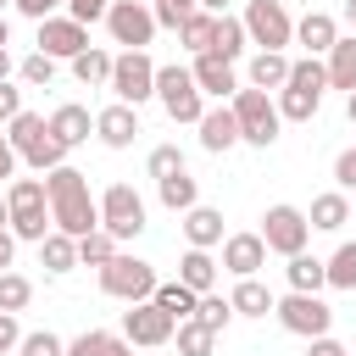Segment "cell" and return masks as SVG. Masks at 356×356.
<instances>
[{
  "label": "cell",
  "instance_id": "836d02e7",
  "mask_svg": "<svg viewBox=\"0 0 356 356\" xmlns=\"http://www.w3.org/2000/svg\"><path fill=\"white\" fill-rule=\"evenodd\" d=\"M172 339H178V356H211V350H217V334L200 328L195 317H184V323L172 328Z\"/></svg>",
  "mask_w": 356,
  "mask_h": 356
},
{
  "label": "cell",
  "instance_id": "ab89813d",
  "mask_svg": "<svg viewBox=\"0 0 356 356\" xmlns=\"http://www.w3.org/2000/svg\"><path fill=\"white\" fill-rule=\"evenodd\" d=\"M284 83H295V89H317V95H323V89H328V72H323L317 56H300V61H289V78H284Z\"/></svg>",
  "mask_w": 356,
  "mask_h": 356
},
{
  "label": "cell",
  "instance_id": "9f6ffc18",
  "mask_svg": "<svg viewBox=\"0 0 356 356\" xmlns=\"http://www.w3.org/2000/svg\"><path fill=\"white\" fill-rule=\"evenodd\" d=\"M11 78V50H0V83Z\"/></svg>",
  "mask_w": 356,
  "mask_h": 356
},
{
  "label": "cell",
  "instance_id": "8fae6325",
  "mask_svg": "<svg viewBox=\"0 0 356 356\" xmlns=\"http://www.w3.org/2000/svg\"><path fill=\"white\" fill-rule=\"evenodd\" d=\"M106 28H111V39L122 50H145L156 39V17H150L145 0H111L106 6Z\"/></svg>",
  "mask_w": 356,
  "mask_h": 356
},
{
  "label": "cell",
  "instance_id": "c3c4849f",
  "mask_svg": "<svg viewBox=\"0 0 356 356\" xmlns=\"http://www.w3.org/2000/svg\"><path fill=\"white\" fill-rule=\"evenodd\" d=\"M22 17H33V22H44V17H56V6H67V0H11Z\"/></svg>",
  "mask_w": 356,
  "mask_h": 356
},
{
  "label": "cell",
  "instance_id": "5bb4252c",
  "mask_svg": "<svg viewBox=\"0 0 356 356\" xmlns=\"http://www.w3.org/2000/svg\"><path fill=\"white\" fill-rule=\"evenodd\" d=\"M139 134H145V128H139V106H122V100H111L106 111H95V139H100L106 150H128Z\"/></svg>",
  "mask_w": 356,
  "mask_h": 356
},
{
  "label": "cell",
  "instance_id": "f546056e",
  "mask_svg": "<svg viewBox=\"0 0 356 356\" xmlns=\"http://www.w3.org/2000/svg\"><path fill=\"white\" fill-rule=\"evenodd\" d=\"M178 278L195 289V295H206V289H217V261H211V250H184V261H178Z\"/></svg>",
  "mask_w": 356,
  "mask_h": 356
},
{
  "label": "cell",
  "instance_id": "680465c9",
  "mask_svg": "<svg viewBox=\"0 0 356 356\" xmlns=\"http://www.w3.org/2000/svg\"><path fill=\"white\" fill-rule=\"evenodd\" d=\"M0 228H11V206H6V195H0Z\"/></svg>",
  "mask_w": 356,
  "mask_h": 356
},
{
  "label": "cell",
  "instance_id": "816d5d0a",
  "mask_svg": "<svg viewBox=\"0 0 356 356\" xmlns=\"http://www.w3.org/2000/svg\"><path fill=\"white\" fill-rule=\"evenodd\" d=\"M17 178V150H11V139L0 134V184H11Z\"/></svg>",
  "mask_w": 356,
  "mask_h": 356
},
{
  "label": "cell",
  "instance_id": "b9f144b4",
  "mask_svg": "<svg viewBox=\"0 0 356 356\" xmlns=\"http://www.w3.org/2000/svg\"><path fill=\"white\" fill-rule=\"evenodd\" d=\"M17 356H67V345H61L50 328H33V334L17 339Z\"/></svg>",
  "mask_w": 356,
  "mask_h": 356
},
{
  "label": "cell",
  "instance_id": "bcb514c9",
  "mask_svg": "<svg viewBox=\"0 0 356 356\" xmlns=\"http://www.w3.org/2000/svg\"><path fill=\"white\" fill-rule=\"evenodd\" d=\"M334 184H339V189H356V145L339 150V161H334Z\"/></svg>",
  "mask_w": 356,
  "mask_h": 356
},
{
  "label": "cell",
  "instance_id": "7a4b0ae2",
  "mask_svg": "<svg viewBox=\"0 0 356 356\" xmlns=\"http://www.w3.org/2000/svg\"><path fill=\"white\" fill-rule=\"evenodd\" d=\"M228 106H234V122H239V145H256V150H267V145L278 139L284 117H278V106H273V95H267V89H250V83H239Z\"/></svg>",
  "mask_w": 356,
  "mask_h": 356
},
{
  "label": "cell",
  "instance_id": "ffe728a7",
  "mask_svg": "<svg viewBox=\"0 0 356 356\" xmlns=\"http://www.w3.org/2000/svg\"><path fill=\"white\" fill-rule=\"evenodd\" d=\"M323 72H328V89H356V33H339L334 44H328V61H323Z\"/></svg>",
  "mask_w": 356,
  "mask_h": 356
},
{
  "label": "cell",
  "instance_id": "f5cc1de1",
  "mask_svg": "<svg viewBox=\"0 0 356 356\" xmlns=\"http://www.w3.org/2000/svg\"><path fill=\"white\" fill-rule=\"evenodd\" d=\"M11 256H17V239H11V228H0V273L11 267Z\"/></svg>",
  "mask_w": 356,
  "mask_h": 356
},
{
  "label": "cell",
  "instance_id": "1f68e13d",
  "mask_svg": "<svg viewBox=\"0 0 356 356\" xmlns=\"http://www.w3.org/2000/svg\"><path fill=\"white\" fill-rule=\"evenodd\" d=\"M72 78H78L83 89H100V83L111 78V56H106V50H95V44H89V50H78V56H72Z\"/></svg>",
  "mask_w": 356,
  "mask_h": 356
},
{
  "label": "cell",
  "instance_id": "f907efd6",
  "mask_svg": "<svg viewBox=\"0 0 356 356\" xmlns=\"http://www.w3.org/2000/svg\"><path fill=\"white\" fill-rule=\"evenodd\" d=\"M306 356H350L334 334H317V339H306Z\"/></svg>",
  "mask_w": 356,
  "mask_h": 356
},
{
  "label": "cell",
  "instance_id": "e575fe53",
  "mask_svg": "<svg viewBox=\"0 0 356 356\" xmlns=\"http://www.w3.org/2000/svg\"><path fill=\"white\" fill-rule=\"evenodd\" d=\"M323 273H328V289H356V239H345V245L323 261Z\"/></svg>",
  "mask_w": 356,
  "mask_h": 356
},
{
  "label": "cell",
  "instance_id": "d4e9b609",
  "mask_svg": "<svg viewBox=\"0 0 356 356\" xmlns=\"http://www.w3.org/2000/svg\"><path fill=\"white\" fill-rule=\"evenodd\" d=\"M284 261H289V267H284L289 289H300V295H323V289H328V273H323V261H317V256L295 250V256H284Z\"/></svg>",
  "mask_w": 356,
  "mask_h": 356
},
{
  "label": "cell",
  "instance_id": "5b68a950",
  "mask_svg": "<svg viewBox=\"0 0 356 356\" xmlns=\"http://www.w3.org/2000/svg\"><path fill=\"white\" fill-rule=\"evenodd\" d=\"M156 284H161V278H156V267H150V261H139V256H122V250L100 267V289H106L111 300H128V306H134V300H150V295H156Z\"/></svg>",
  "mask_w": 356,
  "mask_h": 356
},
{
  "label": "cell",
  "instance_id": "30bf717a",
  "mask_svg": "<svg viewBox=\"0 0 356 356\" xmlns=\"http://www.w3.org/2000/svg\"><path fill=\"white\" fill-rule=\"evenodd\" d=\"M306 239H312V222H306V211L300 206H267L261 211V245L273 250V256H295V250H306Z\"/></svg>",
  "mask_w": 356,
  "mask_h": 356
},
{
  "label": "cell",
  "instance_id": "ee69618b",
  "mask_svg": "<svg viewBox=\"0 0 356 356\" xmlns=\"http://www.w3.org/2000/svg\"><path fill=\"white\" fill-rule=\"evenodd\" d=\"M106 6H111V0H67V17L89 28V22H106Z\"/></svg>",
  "mask_w": 356,
  "mask_h": 356
},
{
  "label": "cell",
  "instance_id": "4dcf8cb0",
  "mask_svg": "<svg viewBox=\"0 0 356 356\" xmlns=\"http://www.w3.org/2000/svg\"><path fill=\"white\" fill-rule=\"evenodd\" d=\"M150 300H156L172 323H184V317H195V300H200V295H195L184 278H167V284H156V295H150Z\"/></svg>",
  "mask_w": 356,
  "mask_h": 356
},
{
  "label": "cell",
  "instance_id": "cb8c5ba5",
  "mask_svg": "<svg viewBox=\"0 0 356 356\" xmlns=\"http://www.w3.org/2000/svg\"><path fill=\"white\" fill-rule=\"evenodd\" d=\"M39 267H44V273H72V267H78V239L61 234V228H50V234L39 239Z\"/></svg>",
  "mask_w": 356,
  "mask_h": 356
},
{
  "label": "cell",
  "instance_id": "8d00e7d4",
  "mask_svg": "<svg viewBox=\"0 0 356 356\" xmlns=\"http://www.w3.org/2000/svg\"><path fill=\"white\" fill-rule=\"evenodd\" d=\"M211 22H217V17L195 6V11H189V17L178 22V39H184V50H195V56H200V50L211 44Z\"/></svg>",
  "mask_w": 356,
  "mask_h": 356
},
{
  "label": "cell",
  "instance_id": "7dc6e473",
  "mask_svg": "<svg viewBox=\"0 0 356 356\" xmlns=\"http://www.w3.org/2000/svg\"><path fill=\"white\" fill-rule=\"evenodd\" d=\"M17 111H22V89H17L11 78H6V83H0V122H11Z\"/></svg>",
  "mask_w": 356,
  "mask_h": 356
},
{
  "label": "cell",
  "instance_id": "4316f807",
  "mask_svg": "<svg viewBox=\"0 0 356 356\" xmlns=\"http://www.w3.org/2000/svg\"><path fill=\"white\" fill-rule=\"evenodd\" d=\"M245 44H250V39H245V22L222 11V17L211 22V44H206V50H211V56H222V61H239V56H245Z\"/></svg>",
  "mask_w": 356,
  "mask_h": 356
},
{
  "label": "cell",
  "instance_id": "ba28073f",
  "mask_svg": "<svg viewBox=\"0 0 356 356\" xmlns=\"http://www.w3.org/2000/svg\"><path fill=\"white\" fill-rule=\"evenodd\" d=\"M245 39L256 50H284L295 39V17L284 11V0H245Z\"/></svg>",
  "mask_w": 356,
  "mask_h": 356
},
{
  "label": "cell",
  "instance_id": "94428289",
  "mask_svg": "<svg viewBox=\"0 0 356 356\" xmlns=\"http://www.w3.org/2000/svg\"><path fill=\"white\" fill-rule=\"evenodd\" d=\"M345 111H350V122H356V89H350V95H345Z\"/></svg>",
  "mask_w": 356,
  "mask_h": 356
},
{
  "label": "cell",
  "instance_id": "9c48e42d",
  "mask_svg": "<svg viewBox=\"0 0 356 356\" xmlns=\"http://www.w3.org/2000/svg\"><path fill=\"white\" fill-rule=\"evenodd\" d=\"M100 228H106L117 245L145 234V200H139L134 184H111V189L100 195Z\"/></svg>",
  "mask_w": 356,
  "mask_h": 356
},
{
  "label": "cell",
  "instance_id": "9a60e30c",
  "mask_svg": "<svg viewBox=\"0 0 356 356\" xmlns=\"http://www.w3.org/2000/svg\"><path fill=\"white\" fill-rule=\"evenodd\" d=\"M222 273H234V278H256L261 267H267V245H261V234H222V261H217Z\"/></svg>",
  "mask_w": 356,
  "mask_h": 356
},
{
  "label": "cell",
  "instance_id": "6da1fadb",
  "mask_svg": "<svg viewBox=\"0 0 356 356\" xmlns=\"http://www.w3.org/2000/svg\"><path fill=\"white\" fill-rule=\"evenodd\" d=\"M44 200H50V222L72 239H83L89 228H100V200L89 195V178L78 167H50L44 172Z\"/></svg>",
  "mask_w": 356,
  "mask_h": 356
},
{
  "label": "cell",
  "instance_id": "74e56055",
  "mask_svg": "<svg viewBox=\"0 0 356 356\" xmlns=\"http://www.w3.org/2000/svg\"><path fill=\"white\" fill-rule=\"evenodd\" d=\"M111 256H117V239H111L106 228H89V234L78 239V261H83V267H106Z\"/></svg>",
  "mask_w": 356,
  "mask_h": 356
},
{
  "label": "cell",
  "instance_id": "60d3db41",
  "mask_svg": "<svg viewBox=\"0 0 356 356\" xmlns=\"http://www.w3.org/2000/svg\"><path fill=\"white\" fill-rule=\"evenodd\" d=\"M17 78H22V83H33V89H44V83L56 78V61H50L44 50H33V56H22V61H17Z\"/></svg>",
  "mask_w": 356,
  "mask_h": 356
},
{
  "label": "cell",
  "instance_id": "6125c7cd",
  "mask_svg": "<svg viewBox=\"0 0 356 356\" xmlns=\"http://www.w3.org/2000/svg\"><path fill=\"white\" fill-rule=\"evenodd\" d=\"M150 6H184V11H189V6H195V0H150Z\"/></svg>",
  "mask_w": 356,
  "mask_h": 356
},
{
  "label": "cell",
  "instance_id": "52a82bcc",
  "mask_svg": "<svg viewBox=\"0 0 356 356\" xmlns=\"http://www.w3.org/2000/svg\"><path fill=\"white\" fill-rule=\"evenodd\" d=\"M273 317L284 323V334H300V339H317V334L334 328V306L323 295H300V289H289L284 300H273Z\"/></svg>",
  "mask_w": 356,
  "mask_h": 356
},
{
  "label": "cell",
  "instance_id": "f1b7e54d",
  "mask_svg": "<svg viewBox=\"0 0 356 356\" xmlns=\"http://www.w3.org/2000/svg\"><path fill=\"white\" fill-rule=\"evenodd\" d=\"M273 106H278V117H284V122H312V117H317V106H323V95H317V89H295V83H284Z\"/></svg>",
  "mask_w": 356,
  "mask_h": 356
},
{
  "label": "cell",
  "instance_id": "8992f818",
  "mask_svg": "<svg viewBox=\"0 0 356 356\" xmlns=\"http://www.w3.org/2000/svg\"><path fill=\"white\" fill-rule=\"evenodd\" d=\"M156 100H161V111L172 117V122H200V111H206V95L195 89V78H189V67H156Z\"/></svg>",
  "mask_w": 356,
  "mask_h": 356
},
{
  "label": "cell",
  "instance_id": "277c9868",
  "mask_svg": "<svg viewBox=\"0 0 356 356\" xmlns=\"http://www.w3.org/2000/svg\"><path fill=\"white\" fill-rule=\"evenodd\" d=\"M106 89H111L122 106H145V100H156V61H150L145 50H122V56H111V78H106Z\"/></svg>",
  "mask_w": 356,
  "mask_h": 356
},
{
  "label": "cell",
  "instance_id": "484cf974",
  "mask_svg": "<svg viewBox=\"0 0 356 356\" xmlns=\"http://www.w3.org/2000/svg\"><path fill=\"white\" fill-rule=\"evenodd\" d=\"M273 300H278V295H273L261 278H239V284H234V295H228L234 317H267V312H273Z\"/></svg>",
  "mask_w": 356,
  "mask_h": 356
},
{
  "label": "cell",
  "instance_id": "d6a6232c",
  "mask_svg": "<svg viewBox=\"0 0 356 356\" xmlns=\"http://www.w3.org/2000/svg\"><path fill=\"white\" fill-rule=\"evenodd\" d=\"M156 189H161V206H167V211H189V206L200 200V184H195L189 172H172V178H156Z\"/></svg>",
  "mask_w": 356,
  "mask_h": 356
},
{
  "label": "cell",
  "instance_id": "be15d7a7",
  "mask_svg": "<svg viewBox=\"0 0 356 356\" xmlns=\"http://www.w3.org/2000/svg\"><path fill=\"white\" fill-rule=\"evenodd\" d=\"M0 6H6V0H0Z\"/></svg>",
  "mask_w": 356,
  "mask_h": 356
},
{
  "label": "cell",
  "instance_id": "f6af8a7d",
  "mask_svg": "<svg viewBox=\"0 0 356 356\" xmlns=\"http://www.w3.org/2000/svg\"><path fill=\"white\" fill-rule=\"evenodd\" d=\"M106 350V328H83L72 345H67V356H100Z\"/></svg>",
  "mask_w": 356,
  "mask_h": 356
},
{
  "label": "cell",
  "instance_id": "4fadbf2b",
  "mask_svg": "<svg viewBox=\"0 0 356 356\" xmlns=\"http://www.w3.org/2000/svg\"><path fill=\"white\" fill-rule=\"evenodd\" d=\"M39 50L50 61H72L78 50H89V28L72 22V17H44L39 22Z\"/></svg>",
  "mask_w": 356,
  "mask_h": 356
},
{
  "label": "cell",
  "instance_id": "44dd1931",
  "mask_svg": "<svg viewBox=\"0 0 356 356\" xmlns=\"http://www.w3.org/2000/svg\"><path fill=\"white\" fill-rule=\"evenodd\" d=\"M295 39L306 44V56H328V44L339 39V22H334L328 11H306V17L295 22Z\"/></svg>",
  "mask_w": 356,
  "mask_h": 356
},
{
  "label": "cell",
  "instance_id": "83f0119b",
  "mask_svg": "<svg viewBox=\"0 0 356 356\" xmlns=\"http://www.w3.org/2000/svg\"><path fill=\"white\" fill-rule=\"evenodd\" d=\"M245 78H250V89H284V78H289V56H284V50H256Z\"/></svg>",
  "mask_w": 356,
  "mask_h": 356
},
{
  "label": "cell",
  "instance_id": "7402d4cb",
  "mask_svg": "<svg viewBox=\"0 0 356 356\" xmlns=\"http://www.w3.org/2000/svg\"><path fill=\"white\" fill-rule=\"evenodd\" d=\"M17 161H28V167H33L39 178H44L50 167H61V161H67V145H61V139H56L50 128H39V134H33V139H28L22 150H17Z\"/></svg>",
  "mask_w": 356,
  "mask_h": 356
},
{
  "label": "cell",
  "instance_id": "7c38bea8",
  "mask_svg": "<svg viewBox=\"0 0 356 356\" xmlns=\"http://www.w3.org/2000/svg\"><path fill=\"white\" fill-rule=\"evenodd\" d=\"M172 328H178V323H172L156 300H134V306L122 312V339H128V345L156 350V345H167V339H172Z\"/></svg>",
  "mask_w": 356,
  "mask_h": 356
},
{
  "label": "cell",
  "instance_id": "ac0fdd59",
  "mask_svg": "<svg viewBox=\"0 0 356 356\" xmlns=\"http://www.w3.org/2000/svg\"><path fill=\"white\" fill-rule=\"evenodd\" d=\"M44 128H50L67 150H78V145L95 134V117H89V106H72V100H67V106H56V111H50V122H44Z\"/></svg>",
  "mask_w": 356,
  "mask_h": 356
},
{
  "label": "cell",
  "instance_id": "2e32d148",
  "mask_svg": "<svg viewBox=\"0 0 356 356\" xmlns=\"http://www.w3.org/2000/svg\"><path fill=\"white\" fill-rule=\"evenodd\" d=\"M189 78H195V89H200V95H211V100H234V89H239L234 61H222V56H211V50H200V56H195Z\"/></svg>",
  "mask_w": 356,
  "mask_h": 356
},
{
  "label": "cell",
  "instance_id": "6f0895ef",
  "mask_svg": "<svg viewBox=\"0 0 356 356\" xmlns=\"http://www.w3.org/2000/svg\"><path fill=\"white\" fill-rule=\"evenodd\" d=\"M6 44H11V22L0 17V50H6Z\"/></svg>",
  "mask_w": 356,
  "mask_h": 356
},
{
  "label": "cell",
  "instance_id": "11a10c76",
  "mask_svg": "<svg viewBox=\"0 0 356 356\" xmlns=\"http://www.w3.org/2000/svg\"><path fill=\"white\" fill-rule=\"evenodd\" d=\"M195 6H200V11H211V17H222V11H228V0H195Z\"/></svg>",
  "mask_w": 356,
  "mask_h": 356
},
{
  "label": "cell",
  "instance_id": "3957f363",
  "mask_svg": "<svg viewBox=\"0 0 356 356\" xmlns=\"http://www.w3.org/2000/svg\"><path fill=\"white\" fill-rule=\"evenodd\" d=\"M6 206H11V239H28L39 245L56 222H50V200H44V184L39 178H11L6 184Z\"/></svg>",
  "mask_w": 356,
  "mask_h": 356
},
{
  "label": "cell",
  "instance_id": "db71d44e",
  "mask_svg": "<svg viewBox=\"0 0 356 356\" xmlns=\"http://www.w3.org/2000/svg\"><path fill=\"white\" fill-rule=\"evenodd\" d=\"M100 356H134V345H128L122 334H106V350H100Z\"/></svg>",
  "mask_w": 356,
  "mask_h": 356
},
{
  "label": "cell",
  "instance_id": "d590c367",
  "mask_svg": "<svg viewBox=\"0 0 356 356\" xmlns=\"http://www.w3.org/2000/svg\"><path fill=\"white\" fill-rule=\"evenodd\" d=\"M195 323H200V328H211V334H222V328L234 323V306H228V295H211V289H206V295L195 300Z\"/></svg>",
  "mask_w": 356,
  "mask_h": 356
},
{
  "label": "cell",
  "instance_id": "d6986e66",
  "mask_svg": "<svg viewBox=\"0 0 356 356\" xmlns=\"http://www.w3.org/2000/svg\"><path fill=\"white\" fill-rule=\"evenodd\" d=\"M184 239H189L195 250H211V245H222V211L195 200V206L184 211Z\"/></svg>",
  "mask_w": 356,
  "mask_h": 356
},
{
  "label": "cell",
  "instance_id": "e0dca14e",
  "mask_svg": "<svg viewBox=\"0 0 356 356\" xmlns=\"http://www.w3.org/2000/svg\"><path fill=\"white\" fill-rule=\"evenodd\" d=\"M200 145L211 150V156H222V150H234L239 145V122H234V106L222 100V106H211V111H200Z\"/></svg>",
  "mask_w": 356,
  "mask_h": 356
},
{
  "label": "cell",
  "instance_id": "7bdbcfd3",
  "mask_svg": "<svg viewBox=\"0 0 356 356\" xmlns=\"http://www.w3.org/2000/svg\"><path fill=\"white\" fill-rule=\"evenodd\" d=\"M145 167H150V178H172V172H184V150L178 145H156Z\"/></svg>",
  "mask_w": 356,
  "mask_h": 356
},
{
  "label": "cell",
  "instance_id": "681fc988",
  "mask_svg": "<svg viewBox=\"0 0 356 356\" xmlns=\"http://www.w3.org/2000/svg\"><path fill=\"white\" fill-rule=\"evenodd\" d=\"M17 339H22V328H17V312H0V356H6V350H17Z\"/></svg>",
  "mask_w": 356,
  "mask_h": 356
},
{
  "label": "cell",
  "instance_id": "f35d334b",
  "mask_svg": "<svg viewBox=\"0 0 356 356\" xmlns=\"http://www.w3.org/2000/svg\"><path fill=\"white\" fill-rule=\"evenodd\" d=\"M28 300H33V284L6 267V273H0V312H28Z\"/></svg>",
  "mask_w": 356,
  "mask_h": 356
},
{
  "label": "cell",
  "instance_id": "603a6c76",
  "mask_svg": "<svg viewBox=\"0 0 356 356\" xmlns=\"http://www.w3.org/2000/svg\"><path fill=\"white\" fill-rule=\"evenodd\" d=\"M306 222H312L317 234H339V228L350 222V200H345V189L317 195V200H312V211H306Z\"/></svg>",
  "mask_w": 356,
  "mask_h": 356
},
{
  "label": "cell",
  "instance_id": "91938a15",
  "mask_svg": "<svg viewBox=\"0 0 356 356\" xmlns=\"http://www.w3.org/2000/svg\"><path fill=\"white\" fill-rule=\"evenodd\" d=\"M345 22H350V33H356V0H345Z\"/></svg>",
  "mask_w": 356,
  "mask_h": 356
}]
</instances>
